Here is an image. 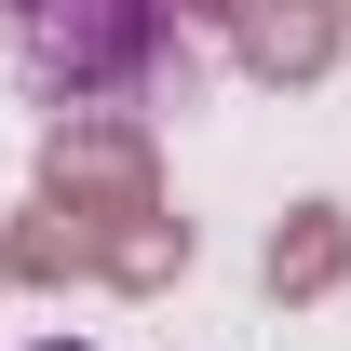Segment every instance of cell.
<instances>
[{
    "label": "cell",
    "instance_id": "obj_1",
    "mask_svg": "<svg viewBox=\"0 0 351 351\" xmlns=\"http://www.w3.org/2000/svg\"><path fill=\"white\" fill-rule=\"evenodd\" d=\"M0 27H14V68L68 108V95L149 82V54H162V0H0Z\"/></svg>",
    "mask_w": 351,
    "mask_h": 351
},
{
    "label": "cell",
    "instance_id": "obj_2",
    "mask_svg": "<svg viewBox=\"0 0 351 351\" xmlns=\"http://www.w3.org/2000/svg\"><path fill=\"white\" fill-rule=\"evenodd\" d=\"M41 351H82V338H41Z\"/></svg>",
    "mask_w": 351,
    "mask_h": 351
}]
</instances>
